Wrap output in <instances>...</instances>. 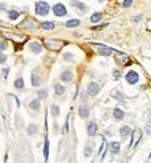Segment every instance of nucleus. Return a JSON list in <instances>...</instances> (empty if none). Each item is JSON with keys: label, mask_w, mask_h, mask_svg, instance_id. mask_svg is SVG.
Segmentation results:
<instances>
[{"label": "nucleus", "mask_w": 151, "mask_h": 163, "mask_svg": "<svg viewBox=\"0 0 151 163\" xmlns=\"http://www.w3.org/2000/svg\"><path fill=\"white\" fill-rule=\"evenodd\" d=\"M78 113H79V117H81V118H89L90 110H89V107H87V106H79Z\"/></svg>", "instance_id": "obj_13"}, {"label": "nucleus", "mask_w": 151, "mask_h": 163, "mask_svg": "<svg viewBox=\"0 0 151 163\" xmlns=\"http://www.w3.org/2000/svg\"><path fill=\"white\" fill-rule=\"evenodd\" d=\"M0 61H2V64H4V61H6V54H2V60H0Z\"/></svg>", "instance_id": "obj_37"}, {"label": "nucleus", "mask_w": 151, "mask_h": 163, "mask_svg": "<svg viewBox=\"0 0 151 163\" xmlns=\"http://www.w3.org/2000/svg\"><path fill=\"white\" fill-rule=\"evenodd\" d=\"M99 90H101V86L97 82H90L89 86H87V94L89 95H97Z\"/></svg>", "instance_id": "obj_6"}, {"label": "nucleus", "mask_w": 151, "mask_h": 163, "mask_svg": "<svg viewBox=\"0 0 151 163\" xmlns=\"http://www.w3.org/2000/svg\"><path fill=\"white\" fill-rule=\"evenodd\" d=\"M19 27L20 28H29V29H32V28H36V21L33 19H27L25 21H24L23 24H20Z\"/></svg>", "instance_id": "obj_11"}, {"label": "nucleus", "mask_w": 151, "mask_h": 163, "mask_svg": "<svg viewBox=\"0 0 151 163\" xmlns=\"http://www.w3.org/2000/svg\"><path fill=\"white\" fill-rule=\"evenodd\" d=\"M31 82H32V86H39L40 83H41V78H40V76L37 74V70H33V72H32Z\"/></svg>", "instance_id": "obj_8"}, {"label": "nucleus", "mask_w": 151, "mask_h": 163, "mask_svg": "<svg viewBox=\"0 0 151 163\" xmlns=\"http://www.w3.org/2000/svg\"><path fill=\"white\" fill-rule=\"evenodd\" d=\"M53 13L56 16H58V17H61V16H65L68 12H66V8H65V6H64V4L57 3L56 6H53Z\"/></svg>", "instance_id": "obj_3"}, {"label": "nucleus", "mask_w": 151, "mask_h": 163, "mask_svg": "<svg viewBox=\"0 0 151 163\" xmlns=\"http://www.w3.org/2000/svg\"><path fill=\"white\" fill-rule=\"evenodd\" d=\"M48 154H49V141L45 139V146H44V157L48 159Z\"/></svg>", "instance_id": "obj_27"}, {"label": "nucleus", "mask_w": 151, "mask_h": 163, "mask_svg": "<svg viewBox=\"0 0 151 163\" xmlns=\"http://www.w3.org/2000/svg\"><path fill=\"white\" fill-rule=\"evenodd\" d=\"M111 94H113V95H114V98H118V99H119V101H123V95H122L121 93H119V91H117V90H114V91H113V93H111Z\"/></svg>", "instance_id": "obj_30"}, {"label": "nucleus", "mask_w": 151, "mask_h": 163, "mask_svg": "<svg viewBox=\"0 0 151 163\" xmlns=\"http://www.w3.org/2000/svg\"><path fill=\"white\" fill-rule=\"evenodd\" d=\"M101 19H102V13H101V12H95V13H93V15H91V17H90L91 23H98Z\"/></svg>", "instance_id": "obj_20"}, {"label": "nucleus", "mask_w": 151, "mask_h": 163, "mask_svg": "<svg viewBox=\"0 0 151 163\" xmlns=\"http://www.w3.org/2000/svg\"><path fill=\"white\" fill-rule=\"evenodd\" d=\"M125 77H126V81L129 82L130 85H134V83L138 82L139 74L137 73V72H134V70H130V72H127V74L125 76Z\"/></svg>", "instance_id": "obj_5"}, {"label": "nucleus", "mask_w": 151, "mask_h": 163, "mask_svg": "<svg viewBox=\"0 0 151 163\" xmlns=\"http://www.w3.org/2000/svg\"><path fill=\"white\" fill-rule=\"evenodd\" d=\"M133 135H134V143H137V141H139V138H141V135H142V131L141 130H135L134 133H133Z\"/></svg>", "instance_id": "obj_28"}, {"label": "nucleus", "mask_w": 151, "mask_h": 163, "mask_svg": "<svg viewBox=\"0 0 151 163\" xmlns=\"http://www.w3.org/2000/svg\"><path fill=\"white\" fill-rule=\"evenodd\" d=\"M119 134H121L122 138H127L131 134V129L127 125H125V126H122L121 129H119Z\"/></svg>", "instance_id": "obj_14"}, {"label": "nucleus", "mask_w": 151, "mask_h": 163, "mask_svg": "<svg viewBox=\"0 0 151 163\" xmlns=\"http://www.w3.org/2000/svg\"><path fill=\"white\" fill-rule=\"evenodd\" d=\"M41 27H42V29H53V28H54V23H52V21H44L41 24Z\"/></svg>", "instance_id": "obj_22"}, {"label": "nucleus", "mask_w": 151, "mask_h": 163, "mask_svg": "<svg viewBox=\"0 0 151 163\" xmlns=\"http://www.w3.org/2000/svg\"><path fill=\"white\" fill-rule=\"evenodd\" d=\"M78 25H79L78 19H72V20H68L65 23V27H68V28H74V27H78Z\"/></svg>", "instance_id": "obj_16"}, {"label": "nucleus", "mask_w": 151, "mask_h": 163, "mask_svg": "<svg viewBox=\"0 0 151 163\" xmlns=\"http://www.w3.org/2000/svg\"><path fill=\"white\" fill-rule=\"evenodd\" d=\"M20 16V12H17V11H9L8 12V17H9L11 20H16Z\"/></svg>", "instance_id": "obj_23"}, {"label": "nucleus", "mask_w": 151, "mask_h": 163, "mask_svg": "<svg viewBox=\"0 0 151 163\" xmlns=\"http://www.w3.org/2000/svg\"><path fill=\"white\" fill-rule=\"evenodd\" d=\"M113 114H114V118L115 119H123L125 118V113L121 110V109H114V111H113Z\"/></svg>", "instance_id": "obj_19"}, {"label": "nucleus", "mask_w": 151, "mask_h": 163, "mask_svg": "<svg viewBox=\"0 0 151 163\" xmlns=\"http://www.w3.org/2000/svg\"><path fill=\"white\" fill-rule=\"evenodd\" d=\"M119 149H121V146H119L118 142H111L110 143V151L113 154H119Z\"/></svg>", "instance_id": "obj_18"}, {"label": "nucleus", "mask_w": 151, "mask_h": 163, "mask_svg": "<svg viewBox=\"0 0 151 163\" xmlns=\"http://www.w3.org/2000/svg\"><path fill=\"white\" fill-rule=\"evenodd\" d=\"M99 2H103V0H99Z\"/></svg>", "instance_id": "obj_39"}, {"label": "nucleus", "mask_w": 151, "mask_h": 163, "mask_svg": "<svg viewBox=\"0 0 151 163\" xmlns=\"http://www.w3.org/2000/svg\"><path fill=\"white\" fill-rule=\"evenodd\" d=\"M115 61H117L118 64H121V65H123V66H127V65H130V64H131L129 57H127L126 54H122V53L115 54Z\"/></svg>", "instance_id": "obj_7"}, {"label": "nucleus", "mask_w": 151, "mask_h": 163, "mask_svg": "<svg viewBox=\"0 0 151 163\" xmlns=\"http://www.w3.org/2000/svg\"><path fill=\"white\" fill-rule=\"evenodd\" d=\"M8 72H9V69H7V68H6V69H3V77H4V78H7Z\"/></svg>", "instance_id": "obj_34"}, {"label": "nucleus", "mask_w": 151, "mask_h": 163, "mask_svg": "<svg viewBox=\"0 0 151 163\" xmlns=\"http://www.w3.org/2000/svg\"><path fill=\"white\" fill-rule=\"evenodd\" d=\"M72 6L76 7V8H78V11L81 12V13H83V12L87 9V7L85 6V4L81 3V2H78V0H73V2H72Z\"/></svg>", "instance_id": "obj_12"}, {"label": "nucleus", "mask_w": 151, "mask_h": 163, "mask_svg": "<svg viewBox=\"0 0 151 163\" xmlns=\"http://www.w3.org/2000/svg\"><path fill=\"white\" fill-rule=\"evenodd\" d=\"M64 58H65V60H72L73 57L70 56V53H65V56H64Z\"/></svg>", "instance_id": "obj_35"}, {"label": "nucleus", "mask_w": 151, "mask_h": 163, "mask_svg": "<svg viewBox=\"0 0 151 163\" xmlns=\"http://www.w3.org/2000/svg\"><path fill=\"white\" fill-rule=\"evenodd\" d=\"M29 48H31V52L32 53H35V54H39L40 52L42 50V46H41V44L40 43H36V41H33L29 45Z\"/></svg>", "instance_id": "obj_10"}, {"label": "nucleus", "mask_w": 151, "mask_h": 163, "mask_svg": "<svg viewBox=\"0 0 151 163\" xmlns=\"http://www.w3.org/2000/svg\"><path fill=\"white\" fill-rule=\"evenodd\" d=\"M50 113L53 117H58V114H60V109H58V106H56V105H52L50 107Z\"/></svg>", "instance_id": "obj_25"}, {"label": "nucleus", "mask_w": 151, "mask_h": 163, "mask_svg": "<svg viewBox=\"0 0 151 163\" xmlns=\"http://www.w3.org/2000/svg\"><path fill=\"white\" fill-rule=\"evenodd\" d=\"M29 107L32 110H39L40 109V101L39 99H33V101L29 102Z\"/></svg>", "instance_id": "obj_21"}, {"label": "nucleus", "mask_w": 151, "mask_h": 163, "mask_svg": "<svg viewBox=\"0 0 151 163\" xmlns=\"http://www.w3.org/2000/svg\"><path fill=\"white\" fill-rule=\"evenodd\" d=\"M141 19H142V16H138V17H134L133 19V21H141Z\"/></svg>", "instance_id": "obj_36"}, {"label": "nucleus", "mask_w": 151, "mask_h": 163, "mask_svg": "<svg viewBox=\"0 0 151 163\" xmlns=\"http://www.w3.org/2000/svg\"><path fill=\"white\" fill-rule=\"evenodd\" d=\"M94 46L97 48L98 52H99V54H102V56H110L114 52V49H111L110 46L102 45V44H94Z\"/></svg>", "instance_id": "obj_4"}, {"label": "nucleus", "mask_w": 151, "mask_h": 163, "mask_svg": "<svg viewBox=\"0 0 151 163\" xmlns=\"http://www.w3.org/2000/svg\"><path fill=\"white\" fill-rule=\"evenodd\" d=\"M36 13L45 16L49 13V4L46 2H37L36 3Z\"/></svg>", "instance_id": "obj_1"}, {"label": "nucleus", "mask_w": 151, "mask_h": 163, "mask_svg": "<svg viewBox=\"0 0 151 163\" xmlns=\"http://www.w3.org/2000/svg\"><path fill=\"white\" fill-rule=\"evenodd\" d=\"M15 87L16 89H23L24 87V81H23V78H17L15 81Z\"/></svg>", "instance_id": "obj_26"}, {"label": "nucleus", "mask_w": 151, "mask_h": 163, "mask_svg": "<svg viewBox=\"0 0 151 163\" xmlns=\"http://www.w3.org/2000/svg\"><path fill=\"white\" fill-rule=\"evenodd\" d=\"M113 74H114V78H115V80H118L119 77H121V72H119V70H114Z\"/></svg>", "instance_id": "obj_32"}, {"label": "nucleus", "mask_w": 151, "mask_h": 163, "mask_svg": "<svg viewBox=\"0 0 151 163\" xmlns=\"http://www.w3.org/2000/svg\"><path fill=\"white\" fill-rule=\"evenodd\" d=\"M133 4V0H123V7H130Z\"/></svg>", "instance_id": "obj_31"}, {"label": "nucleus", "mask_w": 151, "mask_h": 163, "mask_svg": "<svg viewBox=\"0 0 151 163\" xmlns=\"http://www.w3.org/2000/svg\"><path fill=\"white\" fill-rule=\"evenodd\" d=\"M27 131H28V134H29V135H33V134L37 133V126H36V125H29Z\"/></svg>", "instance_id": "obj_24"}, {"label": "nucleus", "mask_w": 151, "mask_h": 163, "mask_svg": "<svg viewBox=\"0 0 151 163\" xmlns=\"http://www.w3.org/2000/svg\"><path fill=\"white\" fill-rule=\"evenodd\" d=\"M97 133V125L94 122H89L87 123V134L89 135H94Z\"/></svg>", "instance_id": "obj_15"}, {"label": "nucleus", "mask_w": 151, "mask_h": 163, "mask_svg": "<svg viewBox=\"0 0 151 163\" xmlns=\"http://www.w3.org/2000/svg\"><path fill=\"white\" fill-rule=\"evenodd\" d=\"M60 78H61V81H64V82H69V81H72V78H73V73H72V70H64L61 76H60Z\"/></svg>", "instance_id": "obj_9"}, {"label": "nucleus", "mask_w": 151, "mask_h": 163, "mask_svg": "<svg viewBox=\"0 0 151 163\" xmlns=\"http://www.w3.org/2000/svg\"><path fill=\"white\" fill-rule=\"evenodd\" d=\"M54 93L57 95H62L65 93V86H62L61 83H56L54 85Z\"/></svg>", "instance_id": "obj_17"}, {"label": "nucleus", "mask_w": 151, "mask_h": 163, "mask_svg": "<svg viewBox=\"0 0 151 163\" xmlns=\"http://www.w3.org/2000/svg\"><path fill=\"white\" fill-rule=\"evenodd\" d=\"M37 95H39V98H46V97H48V90H46V89L39 90V91H37Z\"/></svg>", "instance_id": "obj_29"}, {"label": "nucleus", "mask_w": 151, "mask_h": 163, "mask_svg": "<svg viewBox=\"0 0 151 163\" xmlns=\"http://www.w3.org/2000/svg\"><path fill=\"white\" fill-rule=\"evenodd\" d=\"M90 154H91V149H90V147H86V151H85V157H89Z\"/></svg>", "instance_id": "obj_33"}, {"label": "nucleus", "mask_w": 151, "mask_h": 163, "mask_svg": "<svg viewBox=\"0 0 151 163\" xmlns=\"http://www.w3.org/2000/svg\"><path fill=\"white\" fill-rule=\"evenodd\" d=\"M62 44H66V43H62L60 40H44V45L52 50H58L62 46Z\"/></svg>", "instance_id": "obj_2"}, {"label": "nucleus", "mask_w": 151, "mask_h": 163, "mask_svg": "<svg viewBox=\"0 0 151 163\" xmlns=\"http://www.w3.org/2000/svg\"><path fill=\"white\" fill-rule=\"evenodd\" d=\"M2 49H6V43H4V41L2 43Z\"/></svg>", "instance_id": "obj_38"}]
</instances>
